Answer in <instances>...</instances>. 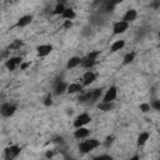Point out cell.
<instances>
[{
  "mask_svg": "<svg viewBox=\"0 0 160 160\" xmlns=\"http://www.w3.org/2000/svg\"><path fill=\"white\" fill-rule=\"evenodd\" d=\"M20 150H21V149H20L18 145H11V146L6 148V149H5V159H6V160H10V159L16 158V156L20 154Z\"/></svg>",
  "mask_w": 160,
  "mask_h": 160,
  "instance_id": "8992f818",
  "label": "cell"
},
{
  "mask_svg": "<svg viewBox=\"0 0 160 160\" xmlns=\"http://www.w3.org/2000/svg\"><path fill=\"white\" fill-rule=\"evenodd\" d=\"M82 91V85L78 84V82H71L68 85V91L69 94H75V92H81Z\"/></svg>",
  "mask_w": 160,
  "mask_h": 160,
  "instance_id": "9a60e30c",
  "label": "cell"
},
{
  "mask_svg": "<svg viewBox=\"0 0 160 160\" xmlns=\"http://www.w3.org/2000/svg\"><path fill=\"white\" fill-rule=\"evenodd\" d=\"M124 46H125V40H116V41H114V42L111 44L110 51H111V52H116V51L121 50Z\"/></svg>",
  "mask_w": 160,
  "mask_h": 160,
  "instance_id": "e0dca14e",
  "label": "cell"
},
{
  "mask_svg": "<svg viewBox=\"0 0 160 160\" xmlns=\"http://www.w3.org/2000/svg\"><path fill=\"white\" fill-rule=\"evenodd\" d=\"M36 51H38V56L44 58V56H48V55L52 51V46H51V45H49V44L39 45V46L36 48Z\"/></svg>",
  "mask_w": 160,
  "mask_h": 160,
  "instance_id": "ba28073f",
  "label": "cell"
},
{
  "mask_svg": "<svg viewBox=\"0 0 160 160\" xmlns=\"http://www.w3.org/2000/svg\"><path fill=\"white\" fill-rule=\"evenodd\" d=\"M95 64H96V60H92V59H89V58H85L81 61V66L85 68V69H91Z\"/></svg>",
  "mask_w": 160,
  "mask_h": 160,
  "instance_id": "d6986e66",
  "label": "cell"
},
{
  "mask_svg": "<svg viewBox=\"0 0 160 160\" xmlns=\"http://www.w3.org/2000/svg\"><path fill=\"white\" fill-rule=\"evenodd\" d=\"M119 1H122V0H114V2H119Z\"/></svg>",
  "mask_w": 160,
  "mask_h": 160,
  "instance_id": "e575fe53",
  "label": "cell"
},
{
  "mask_svg": "<svg viewBox=\"0 0 160 160\" xmlns=\"http://www.w3.org/2000/svg\"><path fill=\"white\" fill-rule=\"evenodd\" d=\"M62 26H64V29H70L72 26V21L71 20H65L64 24H62Z\"/></svg>",
  "mask_w": 160,
  "mask_h": 160,
  "instance_id": "f1b7e54d",
  "label": "cell"
},
{
  "mask_svg": "<svg viewBox=\"0 0 160 160\" xmlns=\"http://www.w3.org/2000/svg\"><path fill=\"white\" fill-rule=\"evenodd\" d=\"M112 141H114V136H112V135H110V136H108V138H106V140H105V145H106V146H109V145H111V144H112Z\"/></svg>",
  "mask_w": 160,
  "mask_h": 160,
  "instance_id": "4dcf8cb0",
  "label": "cell"
},
{
  "mask_svg": "<svg viewBox=\"0 0 160 160\" xmlns=\"http://www.w3.org/2000/svg\"><path fill=\"white\" fill-rule=\"evenodd\" d=\"M151 8H152V9H159V8H160V0H152Z\"/></svg>",
  "mask_w": 160,
  "mask_h": 160,
  "instance_id": "1f68e13d",
  "label": "cell"
},
{
  "mask_svg": "<svg viewBox=\"0 0 160 160\" xmlns=\"http://www.w3.org/2000/svg\"><path fill=\"white\" fill-rule=\"evenodd\" d=\"M66 91H68V84L64 82V81H58L56 85H55V89H54V94L55 95H61Z\"/></svg>",
  "mask_w": 160,
  "mask_h": 160,
  "instance_id": "8fae6325",
  "label": "cell"
},
{
  "mask_svg": "<svg viewBox=\"0 0 160 160\" xmlns=\"http://www.w3.org/2000/svg\"><path fill=\"white\" fill-rule=\"evenodd\" d=\"M81 61H82V59H80L79 56H72V58H70V59L68 60L66 68H68V69H74V68L81 65Z\"/></svg>",
  "mask_w": 160,
  "mask_h": 160,
  "instance_id": "4fadbf2b",
  "label": "cell"
},
{
  "mask_svg": "<svg viewBox=\"0 0 160 160\" xmlns=\"http://www.w3.org/2000/svg\"><path fill=\"white\" fill-rule=\"evenodd\" d=\"M149 136H150V134H149L148 131H142V132H140V135L138 136V140H136L138 146H142V145L149 140Z\"/></svg>",
  "mask_w": 160,
  "mask_h": 160,
  "instance_id": "ac0fdd59",
  "label": "cell"
},
{
  "mask_svg": "<svg viewBox=\"0 0 160 160\" xmlns=\"http://www.w3.org/2000/svg\"><path fill=\"white\" fill-rule=\"evenodd\" d=\"M102 96V90L101 89H94L91 90V101H98Z\"/></svg>",
  "mask_w": 160,
  "mask_h": 160,
  "instance_id": "44dd1931",
  "label": "cell"
},
{
  "mask_svg": "<svg viewBox=\"0 0 160 160\" xmlns=\"http://www.w3.org/2000/svg\"><path fill=\"white\" fill-rule=\"evenodd\" d=\"M134 58H135V52H128L125 56H124V64L126 65V64H130V62H132V60H134Z\"/></svg>",
  "mask_w": 160,
  "mask_h": 160,
  "instance_id": "cb8c5ba5",
  "label": "cell"
},
{
  "mask_svg": "<svg viewBox=\"0 0 160 160\" xmlns=\"http://www.w3.org/2000/svg\"><path fill=\"white\" fill-rule=\"evenodd\" d=\"M140 111L141 112H149L150 111V109H151V105L150 104H146V102H142V104H140Z\"/></svg>",
  "mask_w": 160,
  "mask_h": 160,
  "instance_id": "484cf974",
  "label": "cell"
},
{
  "mask_svg": "<svg viewBox=\"0 0 160 160\" xmlns=\"http://www.w3.org/2000/svg\"><path fill=\"white\" fill-rule=\"evenodd\" d=\"M116 96H118V89H116V86H110L106 90V92L102 95V100L101 101H104V102H112L116 99Z\"/></svg>",
  "mask_w": 160,
  "mask_h": 160,
  "instance_id": "7a4b0ae2",
  "label": "cell"
},
{
  "mask_svg": "<svg viewBox=\"0 0 160 160\" xmlns=\"http://www.w3.org/2000/svg\"><path fill=\"white\" fill-rule=\"evenodd\" d=\"M15 111H16V106L12 105V104H10V102H4V104L1 105V114H2L4 116H6V118L14 115Z\"/></svg>",
  "mask_w": 160,
  "mask_h": 160,
  "instance_id": "52a82bcc",
  "label": "cell"
},
{
  "mask_svg": "<svg viewBox=\"0 0 160 160\" xmlns=\"http://www.w3.org/2000/svg\"><path fill=\"white\" fill-rule=\"evenodd\" d=\"M159 39H160V31H159Z\"/></svg>",
  "mask_w": 160,
  "mask_h": 160,
  "instance_id": "d590c367",
  "label": "cell"
},
{
  "mask_svg": "<svg viewBox=\"0 0 160 160\" xmlns=\"http://www.w3.org/2000/svg\"><path fill=\"white\" fill-rule=\"evenodd\" d=\"M66 8L62 5V4H58L56 6H55V9H54V11H52V14L54 15H61L62 12H64V10H65Z\"/></svg>",
  "mask_w": 160,
  "mask_h": 160,
  "instance_id": "603a6c76",
  "label": "cell"
},
{
  "mask_svg": "<svg viewBox=\"0 0 160 160\" xmlns=\"http://www.w3.org/2000/svg\"><path fill=\"white\" fill-rule=\"evenodd\" d=\"M28 66H30V62L28 61V62H21V65H20V70H25Z\"/></svg>",
  "mask_w": 160,
  "mask_h": 160,
  "instance_id": "d6a6232c",
  "label": "cell"
},
{
  "mask_svg": "<svg viewBox=\"0 0 160 160\" xmlns=\"http://www.w3.org/2000/svg\"><path fill=\"white\" fill-rule=\"evenodd\" d=\"M90 135V130L88 129V128H84V126H81V128H76V130L74 131V138L75 139H86L88 136Z\"/></svg>",
  "mask_w": 160,
  "mask_h": 160,
  "instance_id": "9c48e42d",
  "label": "cell"
},
{
  "mask_svg": "<svg viewBox=\"0 0 160 160\" xmlns=\"http://www.w3.org/2000/svg\"><path fill=\"white\" fill-rule=\"evenodd\" d=\"M31 20H32V16H31V15H24V16H21V18L18 20L16 26H18V28H24V26L29 25V24L31 22Z\"/></svg>",
  "mask_w": 160,
  "mask_h": 160,
  "instance_id": "5bb4252c",
  "label": "cell"
},
{
  "mask_svg": "<svg viewBox=\"0 0 160 160\" xmlns=\"http://www.w3.org/2000/svg\"><path fill=\"white\" fill-rule=\"evenodd\" d=\"M129 28V22H126L125 20H120V21H116L112 26V32L115 35H119V34H122L128 30Z\"/></svg>",
  "mask_w": 160,
  "mask_h": 160,
  "instance_id": "5b68a950",
  "label": "cell"
},
{
  "mask_svg": "<svg viewBox=\"0 0 160 160\" xmlns=\"http://www.w3.org/2000/svg\"><path fill=\"white\" fill-rule=\"evenodd\" d=\"M151 108H154L155 110H159L160 111V100H154L151 102Z\"/></svg>",
  "mask_w": 160,
  "mask_h": 160,
  "instance_id": "83f0119b",
  "label": "cell"
},
{
  "mask_svg": "<svg viewBox=\"0 0 160 160\" xmlns=\"http://www.w3.org/2000/svg\"><path fill=\"white\" fill-rule=\"evenodd\" d=\"M91 120L90 115H88L86 112H82L80 115H78L74 120V128H81V126H85L86 124H89Z\"/></svg>",
  "mask_w": 160,
  "mask_h": 160,
  "instance_id": "3957f363",
  "label": "cell"
},
{
  "mask_svg": "<svg viewBox=\"0 0 160 160\" xmlns=\"http://www.w3.org/2000/svg\"><path fill=\"white\" fill-rule=\"evenodd\" d=\"M79 100H80L81 102L91 101V91H86V92H82V94L79 96Z\"/></svg>",
  "mask_w": 160,
  "mask_h": 160,
  "instance_id": "7402d4cb",
  "label": "cell"
},
{
  "mask_svg": "<svg viewBox=\"0 0 160 160\" xmlns=\"http://www.w3.org/2000/svg\"><path fill=\"white\" fill-rule=\"evenodd\" d=\"M51 104H52V100H51V96L49 95L48 98H45V100H44V105H45V106H50Z\"/></svg>",
  "mask_w": 160,
  "mask_h": 160,
  "instance_id": "f546056e",
  "label": "cell"
},
{
  "mask_svg": "<svg viewBox=\"0 0 160 160\" xmlns=\"http://www.w3.org/2000/svg\"><path fill=\"white\" fill-rule=\"evenodd\" d=\"M98 108L101 111H110L114 108V105H112V102H104V101H101V102L98 104Z\"/></svg>",
  "mask_w": 160,
  "mask_h": 160,
  "instance_id": "ffe728a7",
  "label": "cell"
},
{
  "mask_svg": "<svg viewBox=\"0 0 160 160\" xmlns=\"http://www.w3.org/2000/svg\"><path fill=\"white\" fill-rule=\"evenodd\" d=\"M95 79H96L95 72H92V71H86V72L82 75V85L88 86V85L92 84V82L95 81Z\"/></svg>",
  "mask_w": 160,
  "mask_h": 160,
  "instance_id": "30bf717a",
  "label": "cell"
},
{
  "mask_svg": "<svg viewBox=\"0 0 160 160\" xmlns=\"http://www.w3.org/2000/svg\"><path fill=\"white\" fill-rule=\"evenodd\" d=\"M54 156V152L52 151H48L46 152V158H52Z\"/></svg>",
  "mask_w": 160,
  "mask_h": 160,
  "instance_id": "836d02e7",
  "label": "cell"
},
{
  "mask_svg": "<svg viewBox=\"0 0 160 160\" xmlns=\"http://www.w3.org/2000/svg\"><path fill=\"white\" fill-rule=\"evenodd\" d=\"M20 46H21V41H20V40H15V41L10 45V49H20Z\"/></svg>",
  "mask_w": 160,
  "mask_h": 160,
  "instance_id": "4316f807",
  "label": "cell"
},
{
  "mask_svg": "<svg viewBox=\"0 0 160 160\" xmlns=\"http://www.w3.org/2000/svg\"><path fill=\"white\" fill-rule=\"evenodd\" d=\"M61 16H62L65 20H72V19H75L76 12H75L74 9H71V8H66V9L64 10V12L61 14Z\"/></svg>",
  "mask_w": 160,
  "mask_h": 160,
  "instance_id": "2e32d148",
  "label": "cell"
},
{
  "mask_svg": "<svg viewBox=\"0 0 160 160\" xmlns=\"http://www.w3.org/2000/svg\"><path fill=\"white\" fill-rule=\"evenodd\" d=\"M99 145H100L99 140H96V139H86V140H84V141H81L79 144V151L82 152V154H86V152H90L91 150L96 149Z\"/></svg>",
  "mask_w": 160,
  "mask_h": 160,
  "instance_id": "6da1fadb",
  "label": "cell"
},
{
  "mask_svg": "<svg viewBox=\"0 0 160 160\" xmlns=\"http://www.w3.org/2000/svg\"><path fill=\"white\" fill-rule=\"evenodd\" d=\"M21 62H22V59H21L20 56H14V58H9V59L6 60L5 66H6L8 70L14 71L19 65H21Z\"/></svg>",
  "mask_w": 160,
  "mask_h": 160,
  "instance_id": "277c9868",
  "label": "cell"
},
{
  "mask_svg": "<svg viewBox=\"0 0 160 160\" xmlns=\"http://www.w3.org/2000/svg\"><path fill=\"white\" fill-rule=\"evenodd\" d=\"M136 18H138V12H136V10L130 9V10H128V11L125 12V15H124L122 20H125L126 22H132Z\"/></svg>",
  "mask_w": 160,
  "mask_h": 160,
  "instance_id": "7c38bea8",
  "label": "cell"
},
{
  "mask_svg": "<svg viewBox=\"0 0 160 160\" xmlns=\"http://www.w3.org/2000/svg\"><path fill=\"white\" fill-rule=\"evenodd\" d=\"M100 55V50H94V51H90L88 55H86V58H89V59H92V60H98V56Z\"/></svg>",
  "mask_w": 160,
  "mask_h": 160,
  "instance_id": "d4e9b609",
  "label": "cell"
}]
</instances>
